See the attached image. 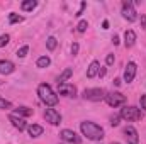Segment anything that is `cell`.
Returning <instances> with one entry per match:
<instances>
[{
  "instance_id": "obj_11",
  "label": "cell",
  "mask_w": 146,
  "mask_h": 144,
  "mask_svg": "<svg viewBox=\"0 0 146 144\" xmlns=\"http://www.w3.org/2000/svg\"><path fill=\"white\" fill-rule=\"evenodd\" d=\"M136 71H138L136 63H134V61H129L127 66H126V71H124V81L131 83V81L134 80V76H136Z\"/></svg>"
},
{
  "instance_id": "obj_24",
  "label": "cell",
  "mask_w": 146,
  "mask_h": 144,
  "mask_svg": "<svg viewBox=\"0 0 146 144\" xmlns=\"http://www.w3.org/2000/svg\"><path fill=\"white\" fill-rule=\"evenodd\" d=\"M27 51H29V46L26 44V46H22L21 49H17V56H19V58H26V54H27Z\"/></svg>"
},
{
  "instance_id": "obj_26",
  "label": "cell",
  "mask_w": 146,
  "mask_h": 144,
  "mask_svg": "<svg viewBox=\"0 0 146 144\" xmlns=\"http://www.w3.org/2000/svg\"><path fill=\"white\" fill-rule=\"evenodd\" d=\"M10 105H12V104H10L9 100H5V98L0 97V108H10Z\"/></svg>"
},
{
  "instance_id": "obj_13",
  "label": "cell",
  "mask_w": 146,
  "mask_h": 144,
  "mask_svg": "<svg viewBox=\"0 0 146 144\" xmlns=\"http://www.w3.org/2000/svg\"><path fill=\"white\" fill-rule=\"evenodd\" d=\"M15 70V65L9 59H0V75H10Z\"/></svg>"
},
{
  "instance_id": "obj_29",
  "label": "cell",
  "mask_w": 146,
  "mask_h": 144,
  "mask_svg": "<svg viewBox=\"0 0 146 144\" xmlns=\"http://www.w3.org/2000/svg\"><path fill=\"white\" fill-rule=\"evenodd\" d=\"M114 61H115V58H114V54H107V58H106V63L107 65H114Z\"/></svg>"
},
{
  "instance_id": "obj_22",
  "label": "cell",
  "mask_w": 146,
  "mask_h": 144,
  "mask_svg": "<svg viewBox=\"0 0 146 144\" xmlns=\"http://www.w3.org/2000/svg\"><path fill=\"white\" fill-rule=\"evenodd\" d=\"M24 19H22V15H19V14H10L9 15V22L10 24H17V22H22Z\"/></svg>"
},
{
  "instance_id": "obj_20",
  "label": "cell",
  "mask_w": 146,
  "mask_h": 144,
  "mask_svg": "<svg viewBox=\"0 0 146 144\" xmlns=\"http://www.w3.org/2000/svg\"><path fill=\"white\" fill-rule=\"evenodd\" d=\"M37 68H48L49 65H51V59L48 58V56H41L39 59H37Z\"/></svg>"
},
{
  "instance_id": "obj_27",
  "label": "cell",
  "mask_w": 146,
  "mask_h": 144,
  "mask_svg": "<svg viewBox=\"0 0 146 144\" xmlns=\"http://www.w3.org/2000/svg\"><path fill=\"white\" fill-rule=\"evenodd\" d=\"M119 119H121V115H114V117H110V124H112V127H117V126H119Z\"/></svg>"
},
{
  "instance_id": "obj_30",
  "label": "cell",
  "mask_w": 146,
  "mask_h": 144,
  "mask_svg": "<svg viewBox=\"0 0 146 144\" xmlns=\"http://www.w3.org/2000/svg\"><path fill=\"white\" fill-rule=\"evenodd\" d=\"M85 7H87V3H85V2H82V5H80V10H78L75 15H82V14H83V10H85Z\"/></svg>"
},
{
  "instance_id": "obj_4",
  "label": "cell",
  "mask_w": 146,
  "mask_h": 144,
  "mask_svg": "<svg viewBox=\"0 0 146 144\" xmlns=\"http://www.w3.org/2000/svg\"><path fill=\"white\" fill-rule=\"evenodd\" d=\"M106 102H107V105L115 108V107H119V105L126 104V95H122L119 92H110V93L106 95Z\"/></svg>"
},
{
  "instance_id": "obj_12",
  "label": "cell",
  "mask_w": 146,
  "mask_h": 144,
  "mask_svg": "<svg viewBox=\"0 0 146 144\" xmlns=\"http://www.w3.org/2000/svg\"><path fill=\"white\" fill-rule=\"evenodd\" d=\"M9 120H10V122H12V126H14L15 129H19V131L27 129V124H26V120H24L22 117H17V115L10 114V115H9Z\"/></svg>"
},
{
  "instance_id": "obj_14",
  "label": "cell",
  "mask_w": 146,
  "mask_h": 144,
  "mask_svg": "<svg viewBox=\"0 0 146 144\" xmlns=\"http://www.w3.org/2000/svg\"><path fill=\"white\" fill-rule=\"evenodd\" d=\"M134 42H136V32L131 31V29L126 31L124 32V44H126V48H133Z\"/></svg>"
},
{
  "instance_id": "obj_10",
  "label": "cell",
  "mask_w": 146,
  "mask_h": 144,
  "mask_svg": "<svg viewBox=\"0 0 146 144\" xmlns=\"http://www.w3.org/2000/svg\"><path fill=\"white\" fill-rule=\"evenodd\" d=\"M58 93L63 97H75L76 88H75V85H70V83H61V85H58Z\"/></svg>"
},
{
  "instance_id": "obj_28",
  "label": "cell",
  "mask_w": 146,
  "mask_h": 144,
  "mask_svg": "<svg viewBox=\"0 0 146 144\" xmlns=\"http://www.w3.org/2000/svg\"><path fill=\"white\" fill-rule=\"evenodd\" d=\"M139 104H141L143 112H146V95H141V98H139Z\"/></svg>"
},
{
  "instance_id": "obj_23",
  "label": "cell",
  "mask_w": 146,
  "mask_h": 144,
  "mask_svg": "<svg viewBox=\"0 0 146 144\" xmlns=\"http://www.w3.org/2000/svg\"><path fill=\"white\" fill-rule=\"evenodd\" d=\"M87 27H88V22H87V20H80L78 26H76V31H78V32H85Z\"/></svg>"
},
{
  "instance_id": "obj_31",
  "label": "cell",
  "mask_w": 146,
  "mask_h": 144,
  "mask_svg": "<svg viewBox=\"0 0 146 144\" xmlns=\"http://www.w3.org/2000/svg\"><path fill=\"white\" fill-rule=\"evenodd\" d=\"M76 53H78V44H76V42H73V44H72V54L75 56Z\"/></svg>"
},
{
  "instance_id": "obj_17",
  "label": "cell",
  "mask_w": 146,
  "mask_h": 144,
  "mask_svg": "<svg viewBox=\"0 0 146 144\" xmlns=\"http://www.w3.org/2000/svg\"><path fill=\"white\" fill-rule=\"evenodd\" d=\"M37 5V2H34V0H24L22 3H21V9L24 10V12H29V10H34Z\"/></svg>"
},
{
  "instance_id": "obj_7",
  "label": "cell",
  "mask_w": 146,
  "mask_h": 144,
  "mask_svg": "<svg viewBox=\"0 0 146 144\" xmlns=\"http://www.w3.org/2000/svg\"><path fill=\"white\" fill-rule=\"evenodd\" d=\"M60 136H61V139H63L65 143H72V144L82 143V137H80L75 131H70V129H63V131L60 132Z\"/></svg>"
},
{
  "instance_id": "obj_16",
  "label": "cell",
  "mask_w": 146,
  "mask_h": 144,
  "mask_svg": "<svg viewBox=\"0 0 146 144\" xmlns=\"http://www.w3.org/2000/svg\"><path fill=\"white\" fill-rule=\"evenodd\" d=\"M99 70H100V63H99V61H92L90 66H88V70H87V76H88V78L97 76V75H99Z\"/></svg>"
},
{
  "instance_id": "obj_36",
  "label": "cell",
  "mask_w": 146,
  "mask_h": 144,
  "mask_svg": "<svg viewBox=\"0 0 146 144\" xmlns=\"http://www.w3.org/2000/svg\"><path fill=\"white\" fill-rule=\"evenodd\" d=\"M110 144H119V143H110Z\"/></svg>"
},
{
  "instance_id": "obj_21",
  "label": "cell",
  "mask_w": 146,
  "mask_h": 144,
  "mask_svg": "<svg viewBox=\"0 0 146 144\" xmlns=\"http://www.w3.org/2000/svg\"><path fill=\"white\" fill-rule=\"evenodd\" d=\"M56 44H58V41H56V37H48V39H46V48H48V49H49V51H53V49H54V48H56Z\"/></svg>"
},
{
  "instance_id": "obj_6",
  "label": "cell",
  "mask_w": 146,
  "mask_h": 144,
  "mask_svg": "<svg viewBox=\"0 0 146 144\" xmlns=\"http://www.w3.org/2000/svg\"><path fill=\"white\" fill-rule=\"evenodd\" d=\"M122 17L126 20H129V22H134L138 19V14H136L131 2H122Z\"/></svg>"
},
{
  "instance_id": "obj_34",
  "label": "cell",
  "mask_w": 146,
  "mask_h": 144,
  "mask_svg": "<svg viewBox=\"0 0 146 144\" xmlns=\"http://www.w3.org/2000/svg\"><path fill=\"white\" fill-rule=\"evenodd\" d=\"M102 29H109V20H104L102 22Z\"/></svg>"
},
{
  "instance_id": "obj_9",
  "label": "cell",
  "mask_w": 146,
  "mask_h": 144,
  "mask_svg": "<svg viewBox=\"0 0 146 144\" xmlns=\"http://www.w3.org/2000/svg\"><path fill=\"white\" fill-rule=\"evenodd\" d=\"M124 137L127 139V144H138V143H139L138 131H136L133 126H127V127L124 129Z\"/></svg>"
},
{
  "instance_id": "obj_2",
  "label": "cell",
  "mask_w": 146,
  "mask_h": 144,
  "mask_svg": "<svg viewBox=\"0 0 146 144\" xmlns=\"http://www.w3.org/2000/svg\"><path fill=\"white\" fill-rule=\"evenodd\" d=\"M37 95H39V98L48 105V107H54L58 102H60V98H58V95L53 92V88L49 87V85H46V83H41L39 87H37Z\"/></svg>"
},
{
  "instance_id": "obj_25",
  "label": "cell",
  "mask_w": 146,
  "mask_h": 144,
  "mask_svg": "<svg viewBox=\"0 0 146 144\" xmlns=\"http://www.w3.org/2000/svg\"><path fill=\"white\" fill-rule=\"evenodd\" d=\"M9 41H10L9 34H2V36H0V48H3L5 44H9Z\"/></svg>"
},
{
  "instance_id": "obj_5",
  "label": "cell",
  "mask_w": 146,
  "mask_h": 144,
  "mask_svg": "<svg viewBox=\"0 0 146 144\" xmlns=\"http://www.w3.org/2000/svg\"><path fill=\"white\" fill-rule=\"evenodd\" d=\"M83 98L90 102H100L102 98H106V92L102 88H88L83 92Z\"/></svg>"
},
{
  "instance_id": "obj_35",
  "label": "cell",
  "mask_w": 146,
  "mask_h": 144,
  "mask_svg": "<svg viewBox=\"0 0 146 144\" xmlns=\"http://www.w3.org/2000/svg\"><path fill=\"white\" fill-rule=\"evenodd\" d=\"M112 42H114V44L117 46V44H119V37H117V36H114V37H112Z\"/></svg>"
},
{
  "instance_id": "obj_33",
  "label": "cell",
  "mask_w": 146,
  "mask_h": 144,
  "mask_svg": "<svg viewBox=\"0 0 146 144\" xmlns=\"http://www.w3.org/2000/svg\"><path fill=\"white\" fill-rule=\"evenodd\" d=\"M99 76H106V68L100 66V70H99Z\"/></svg>"
},
{
  "instance_id": "obj_19",
  "label": "cell",
  "mask_w": 146,
  "mask_h": 144,
  "mask_svg": "<svg viewBox=\"0 0 146 144\" xmlns=\"http://www.w3.org/2000/svg\"><path fill=\"white\" fill-rule=\"evenodd\" d=\"M72 75H73V70H72V68H66L65 71L58 76V85H61V83H66V80H68Z\"/></svg>"
},
{
  "instance_id": "obj_32",
  "label": "cell",
  "mask_w": 146,
  "mask_h": 144,
  "mask_svg": "<svg viewBox=\"0 0 146 144\" xmlns=\"http://www.w3.org/2000/svg\"><path fill=\"white\" fill-rule=\"evenodd\" d=\"M141 27L146 29V15H141Z\"/></svg>"
},
{
  "instance_id": "obj_15",
  "label": "cell",
  "mask_w": 146,
  "mask_h": 144,
  "mask_svg": "<svg viewBox=\"0 0 146 144\" xmlns=\"http://www.w3.org/2000/svg\"><path fill=\"white\" fill-rule=\"evenodd\" d=\"M42 127L39 126V124H31V126H27V132H29V136L31 137H39V136H42Z\"/></svg>"
},
{
  "instance_id": "obj_8",
  "label": "cell",
  "mask_w": 146,
  "mask_h": 144,
  "mask_svg": "<svg viewBox=\"0 0 146 144\" xmlns=\"http://www.w3.org/2000/svg\"><path fill=\"white\" fill-rule=\"evenodd\" d=\"M44 119H46L49 124H53V126H58V124L61 122V115H60V112L54 110V108H46V110H44Z\"/></svg>"
},
{
  "instance_id": "obj_1",
  "label": "cell",
  "mask_w": 146,
  "mask_h": 144,
  "mask_svg": "<svg viewBox=\"0 0 146 144\" xmlns=\"http://www.w3.org/2000/svg\"><path fill=\"white\" fill-rule=\"evenodd\" d=\"M80 131L90 141H102L104 139V129L100 126H97L95 122H88V120L82 122L80 124Z\"/></svg>"
},
{
  "instance_id": "obj_18",
  "label": "cell",
  "mask_w": 146,
  "mask_h": 144,
  "mask_svg": "<svg viewBox=\"0 0 146 144\" xmlns=\"http://www.w3.org/2000/svg\"><path fill=\"white\" fill-rule=\"evenodd\" d=\"M14 115H17V117H29V115H33V108L19 107L15 112H14Z\"/></svg>"
},
{
  "instance_id": "obj_3",
  "label": "cell",
  "mask_w": 146,
  "mask_h": 144,
  "mask_svg": "<svg viewBox=\"0 0 146 144\" xmlns=\"http://www.w3.org/2000/svg\"><path fill=\"white\" fill-rule=\"evenodd\" d=\"M143 117V110L138 107H124L121 110V119L133 122V120H139Z\"/></svg>"
}]
</instances>
